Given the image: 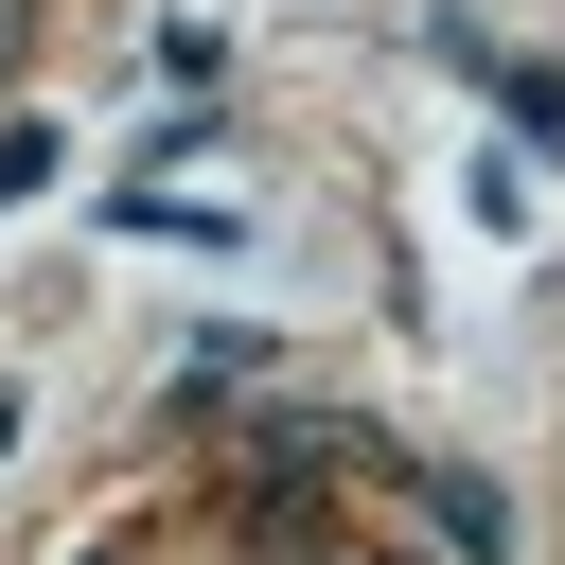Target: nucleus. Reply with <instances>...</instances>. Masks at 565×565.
<instances>
[{
    "label": "nucleus",
    "mask_w": 565,
    "mask_h": 565,
    "mask_svg": "<svg viewBox=\"0 0 565 565\" xmlns=\"http://www.w3.org/2000/svg\"><path fill=\"white\" fill-rule=\"evenodd\" d=\"M0 459H18V388H0Z\"/></svg>",
    "instance_id": "3"
},
{
    "label": "nucleus",
    "mask_w": 565,
    "mask_h": 565,
    "mask_svg": "<svg viewBox=\"0 0 565 565\" xmlns=\"http://www.w3.org/2000/svg\"><path fill=\"white\" fill-rule=\"evenodd\" d=\"M35 177H53V124H0V212H18Z\"/></svg>",
    "instance_id": "1"
},
{
    "label": "nucleus",
    "mask_w": 565,
    "mask_h": 565,
    "mask_svg": "<svg viewBox=\"0 0 565 565\" xmlns=\"http://www.w3.org/2000/svg\"><path fill=\"white\" fill-rule=\"evenodd\" d=\"M0 71H18V0H0Z\"/></svg>",
    "instance_id": "2"
}]
</instances>
